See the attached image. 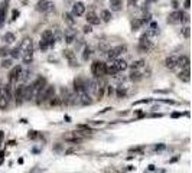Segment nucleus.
I'll use <instances>...</instances> for the list:
<instances>
[{"mask_svg": "<svg viewBox=\"0 0 192 173\" xmlns=\"http://www.w3.org/2000/svg\"><path fill=\"white\" fill-rule=\"evenodd\" d=\"M126 51H127V46H126V45H119V46L110 48V49L107 51V56H109V59L114 61V59H117V56H120V55L124 53Z\"/></svg>", "mask_w": 192, "mask_h": 173, "instance_id": "20e7f679", "label": "nucleus"}, {"mask_svg": "<svg viewBox=\"0 0 192 173\" xmlns=\"http://www.w3.org/2000/svg\"><path fill=\"white\" fill-rule=\"evenodd\" d=\"M129 5L132 6V5H136V0H129Z\"/></svg>", "mask_w": 192, "mask_h": 173, "instance_id": "c03bdc74", "label": "nucleus"}, {"mask_svg": "<svg viewBox=\"0 0 192 173\" xmlns=\"http://www.w3.org/2000/svg\"><path fill=\"white\" fill-rule=\"evenodd\" d=\"M20 72H22V67H19V65L13 67V68L10 69V74H9V79H10V82H16V81H19V78H20Z\"/></svg>", "mask_w": 192, "mask_h": 173, "instance_id": "9b49d317", "label": "nucleus"}, {"mask_svg": "<svg viewBox=\"0 0 192 173\" xmlns=\"http://www.w3.org/2000/svg\"><path fill=\"white\" fill-rule=\"evenodd\" d=\"M64 20H65L68 25H71V26H74V25H75V22H77V19H75L71 13H68V12L64 13Z\"/></svg>", "mask_w": 192, "mask_h": 173, "instance_id": "b1692460", "label": "nucleus"}, {"mask_svg": "<svg viewBox=\"0 0 192 173\" xmlns=\"http://www.w3.org/2000/svg\"><path fill=\"white\" fill-rule=\"evenodd\" d=\"M110 6H111V10L119 12V10H121L123 2H121V0H110Z\"/></svg>", "mask_w": 192, "mask_h": 173, "instance_id": "5701e85b", "label": "nucleus"}, {"mask_svg": "<svg viewBox=\"0 0 192 173\" xmlns=\"http://www.w3.org/2000/svg\"><path fill=\"white\" fill-rule=\"evenodd\" d=\"M98 48H100V51H103V52H107V51L110 49V45H109L107 40H101V42L98 43Z\"/></svg>", "mask_w": 192, "mask_h": 173, "instance_id": "c85d7f7f", "label": "nucleus"}, {"mask_svg": "<svg viewBox=\"0 0 192 173\" xmlns=\"http://www.w3.org/2000/svg\"><path fill=\"white\" fill-rule=\"evenodd\" d=\"M91 30H93V29H91L90 25H85V26H84V32H85V33H90Z\"/></svg>", "mask_w": 192, "mask_h": 173, "instance_id": "58836bf2", "label": "nucleus"}, {"mask_svg": "<svg viewBox=\"0 0 192 173\" xmlns=\"http://www.w3.org/2000/svg\"><path fill=\"white\" fill-rule=\"evenodd\" d=\"M64 56H65V58L68 59V62H70V65H71V67H78V62H77L75 53H74L72 51L65 49V51H64Z\"/></svg>", "mask_w": 192, "mask_h": 173, "instance_id": "f8f14e48", "label": "nucleus"}, {"mask_svg": "<svg viewBox=\"0 0 192 173\" xmlns=\"http://www.w3.org/2000/svg\"><path fill=\"white\" fill-rule=\"evenodd\" d=\"M15 98H16V104H22L25 101V85H19L16 88Z\"/></svg>", "mask_w": 192, "mask_h": 173, "instance_id": "9d476101", "label": "nucleus"}, {"mask_svg": "<svg viewBox=\"0 0 192 173\" xmlns=\"http://www.w3.org/2000/svg\"><path fill=\"white\" fill-rule=\"evenodd\" d=\"M117 95H119V98L124 97V95H126V90H124V88H121V86H120V88L117 90Z\"/></svg>", "mask_w": 192, "mask_h": 173, "instance_id": "c9c22d12", "label": "nucleus"}, {"mask_svg": "<svg viewBox=\"0 0 192 173\" xmlns=\"http://www.w3.org/2000/svg\"><path fill=\"white\" fill-rule=\"evenodd\" d=\"M189 5H191L189 0H185V7H186V9H189Z\"/></svg>", "mask_w": 192, "mask_h": 173, "instance_id": "79ce46f5", "label": "nucleus"}, {"mask_svg": "<svg viewBox=\"0 0 192 173\" xmlns=\"http://www.w3.org/2000/svg\"><path fill=\"white\" fill-rule=\"evenodd\" d=\"M144 65H146V63H144V61H142V59H140V61H136V62H133V63H132V68L139 71L140 68H143V67H144Z\"/></svg>", "mask_w": 192, "mask_h": 173, "instance_id": "7c9ffc66", "label": "nucleus"}, {"mask_svg": "<svg viewBox=\"0 0 192 173\" xmlns=\"http://www.w3.org/2000/svg\"><path fill=\"white\" fill-rule=\"evenodd\" d=\"M45 84H46V79H45L44 77L36 78V81L32 84V88H33L35 94H38V92H40L42 90H44V88H45Z\"/></svg>", "mask_w": 192, "mask_h": 173, "instance_id": "6e6552de", "label": "nucleus"}, {"mask_svg": "<svg viewBox=\"0 0 192 173\" xmlns=\"http://www.w3.org/2000/svg\"><path fill=\"white\" fill-rule=\"evenodd\" d=\"M178 78H179L181 81H183V82H189V79H191V77H189V68H188V69H182V71L178 74Z\"/></svg>", "mask_w": 192, "mask_h": 173, "instance_id": "4be33fe9", "label": "nucleus"}, {"mask_svg": "<svg viewBox=\"0 0 192 173\" xmlns=\"http://www.w3.org/2000/svg\"><path fill=\"white\" fill-rule=\"evenodd\" d=\"M19 49H20V52H22V53H25L28 51H33V42H32V39L30 38H25L22 40V43L19 45Z\"/></svg>", "mask_w": 192, "mask_h": 173, "instance_id": "0eeeda50", "label": "nucleus"}, {"mask_svg": "<svg viewBox=\"0 0 192 173\" xmlns=\"http://www.w3.org/2000/svg\"><path fill=\"white\" fill-rule=\"evenodd\" d=\"M90 56H91V48L90 46H84V49H82V59L88 61Z\"/></svg>", "mask_w": 192, "mask_h": 173, "instance_id": "cd10ccee", "label": "nucleus"}, {"mask_svg": "<svg viewBox=\"0 0 192 173\" xmlns=\"http://www.w3.org/2000/svg\"><path fill=\"white\" fill-rule=\"evenodd\" d=\"M38 95V102H40V101H48V100H51V98H54V95H55V86L54 85H48V86H45L44 90H42L40 92H38L36 94Z\"/></svg>", "mask_w": 192, "mask_h": 173, "instance_id": "f03ea898", "label": "nucleus"}, {"mask_svg": "<svg viewBox=\"0 0 192 173\" xmlns=\"http://www.w3.org/2000/svg\"><path fill=\"white\" fill-rule=\"evenodd\" d=\"M2 40L6 43V45H10V43H13V42L16 40V36H15L12 32H7V33H5V35H3Z\"/></svg>", "mask_w": 192, "mask_h": 173, "instance_id": "412c9836", "label": "nucleus"}, {"mask_svg": "<svg viewBox=\"0 0 192 173\" xmlns=\"http://www.w3.org/2000/svg\"><path fill=\"white\" fill-rule=\"evenodd\" d=\"M36 10L44 12V13L52 12V10H54V3L49 2V0H39V2L36 3Z\"/></svg>", "mask_w": 192, "mask_h": 173, "instance_id": "39448f33", "label": "nucleus"}, {"mask_svg": "<svg viewBox=\"0 0 192 173\" xmlns=\"http://www.w3.org/2000/svg\"><path fill=\"white\" fill-rule=\"evenodd\" d=\"M42 40H44V42H46V43H49L52 39H55V36H54V32L51 30V29H46V30H44V32H42ZM49 46V45H48Z\"/></svg>", "mask_w": 192, "mask_h": 173, "instance_id": "aec40b11", "label": "nucleus"}, {"mask_svg": "<svg viewBox=\"0 0 192 173\" xmlns=\"http://www.w3.org/2000/svg\"><path fill=\"white\" fill-rule=\"evenodd\" d=\"M113 65H114V68L120 72V71H126L127 68H129V63H127L124 59H114L113 61Z\"/></svg>", "mask_w": 192, "mask_h": 173, "instance_id": "2eb2a0df", "label": "nucleus"}, {"mask_svg": "<svg viewBox=\"0 0 192 173\" xmlns=\"http://www.w3.org/2000/svg\"><path fill=\"white\" fill-rule=\"evenodd\" d=\"M142 25H143V23H142L140 19H134V20L132 22V29H133V30H137V29H140Z\"/></svg>", "mask_w": 192, "mask_h": 173, "instance_id": "2f4dec72", "label": "nucleus"}, {"mask_svg": "<svg viewBox=\"0 0 192 173\" xmlns=\"http://www.w3.org/2000/svg\"><path fill=\"white\" fill-rule=\"evenodd\" d=\"M17 15H19V10H13V13H12V20H15V19L17 17Z\"/></svg>", "mask_w": 192, "mask_h": 173, "instance_id": "ea45409f", "label": "nucleus"}, {"mask_svg": "<svg viewBox=\"0 0 192 173\" xmlns=\"http://www.w3.org/2000/svg\"><path fill=\"white\" fill-rule=\"evenodd\" d=\"M165 67L169 68V69H175L178 67V56L172 55V56H168L165 59Z\"/></svg>", "mask_w": 192, "mask_h": 173, "instance_id": "ddd939ff", "label": "nucleus"}, {"mask_svg": "<svg viewBox=\"0 0 192 173\" xmlns=\"http://www.w3.org/2000/svg\"><path fill=\"white\" fill-rule=\"evenodd\" d=\"M87 22H88V25L91 26V25H98L100 23V17L97 16V13L95 12H88L87 13Z\"/></svg>", "mask_w": 192, "mask_h": 173, "instance_id": "f3484780", "label": "nucleus"}, {"mask_svg": "<svg viewBox=\"0 0 192 173\" xmlns=\"http://www.w3.org/2000/svg\"><path fill=\"white\" fill-rule=\"evenodd\" d=\"M152 40L149 39V36L144 33V35H142L140 36V39H139V51L140 52H149L152 49Z\"/></svg>", "mask_w": 192, "mask_h": 173, "instance_id": "7ed1b4c3", "label": "nucleus"}, {"mask_svg": "<svg viewBox=\"0 0 192 173\" xmlns=\"http://www.w3.org/2000/svg\"><path fill=\"white\" fill-rule=\"evenodd\" d=\"M78 102L82 105H90L93 102V100L88 92H81V94H78Z\"/></svg>", "mask_w": 192, "mask_h": 173, "instance_id": "dca6fc26", "label": "nucleus"}, {"mask_svg": "<svg viewBox=\"0 0 192 173\" xmlns=\"http://www.w3.org/2000/svg\"><path fill=\"white\" fill-rule=\"evenodd\" d=\"M10 53V49H9V46H2V48H0V56H2V58H6L7 55Z\"/></svg>", "mask_w": 192, "mask_h": 173, "instance_id": "473e14b6", "label": "nucleus"}, {"mask_svg": "<svg viewBox=\"0 0 192 173\" xmlns=\"http://www.w3.org/2000/svg\"><path fill=\"white\" fill-rule=\"evenodd\" d=\"M48 48H49V46H48V43H46V42H44V40H40V49H42V51H46Z\"/></svg>", "mask_w": 192, "mask_h": 173, "instance_id": "4c0bfd02", "label": "nucleus"}, {"mask_svg": "<svg viewBox=\"0 0 192 173\" xmlns=\"http://www.w3.org/2000/svg\"><path fill=\"white\" fill-rule=\"evenodd\" d=\"M105 71H107V65L104 62H100V61H94L93 65H91V72L95 78H100V77H104L105 75Z\"/></svg>", "mask_w": 192, "mask_h": 173, "instance_id": "f257e3e1", "label": "nucleus"}, {"mask_svg": "<svg viewBox=\"0 0 192 173\" xmlns=\"http://www.w3.org/2000/svg\"><path fill=\"white\" fill-rule=\"evenodd\" d=\"M111 12L110 10H107V9H104V10H101V19L104 20V22H110L111 20Z\"/></svg>", "mask_w": 192, "mask_h": 173, "instance_id": "a878e982", "label": "nucleus"}, {"mask_svg": "<svg viewBox=\"0 0 192 173\" xmlns=\"http://www.w3.org/2000/svg\"><path fill=\"white\" fill-rule=\"evenodd\" d=\"M36 137V131H30L29 133V139H35Z\"/></svg>", "mask_w": 192, "mask_h": 173, "instance_id": "a19ab883", "label": "nucleus"}, {"mask_svg": "<svg viewBox=\"0 0 192 173\" xmlns=\"http://www.w3.org/2000/svg\"><path fill=\"white\" fill-rule=\"evenodd\" d=\"M12 67V59H3L2 61V68H10Z\"/></svg>", "mask_w": 192, "mask_h": 173, "instance_id": "f704fd0d", "label": "nucleus"}, {"mask_svg": "<svg viewBox=\"0 0 192 173\" xmlns=\"http://www.w3.org/2000/svg\"><path fill=\"white\" fill-rule=\"evenodd\" d=\"M142 72L140 71H137V69H133L132 71V74H130V79L132 81H139V79H142Z\"/></svg>", "mask_w": 192, "mask_h": 173, "instance_id": "bb28decb", "label": "nucleus"}, {"mask_svg": "<svg viewBox=\"0 0 192 173\" xmlns=\"http://www.w3.org/2000/svg\"><path fill=\"white\" fill-rule=\"evenodd\" d=\"M191 30H189V28L186 26L185 29H183V36H185V39H189V36H191V33H189Z\"/></svg>", "mask_w": 192, "mask_h": 173, "instance_id": "e433bc0d", "label": "nucleus"}, {"mask_svg": "<svg viewBox=\"0 0 192 173\" xmlns=\"http://www.w3.org/2000/svg\"><path fill=\"white\" fill-rule=\"evenodd\" d=\"M178 67H181L182 69H188L189 68V58L185 55L178 56Z\"/></svg>", "mask_w": 192, "mask_h": 173, "instance_id": "6ab92c4d", "label": "nucleus"}, {"mask_svg": "<svg viewBox=\"0 0 192 173\" xmlns=\"http://www.w3.org/2000/svg\"><path fill=\"white\" fill-rule=\"evenodd\" d=\"M155 149H156V150H162V149H165V146H156Z\"/></svg>", "mask_w": 192, "mask_h": 173, "instance_id": "37998d69", "label": "nucleus"}, {"mask_svg": "<svg viewBox=\"0 0 192 173\" xmlns=\"http://www.w3.org/2000/svg\"><path fill=\"white\" fill-rule=\"evenodd\" d=\"M12 58H15V59H17L19 56H22V52H20V49H19V46H16L15 49H12L10 51V53H9Z\"/></svg>", "mask_w": 192, "mask_h": 173, "instance_id": "c756f323", "label": "nucleus"}, {"mask_svg": "<svg viewBox=\"0 0 192 173\" xmlns=\"http://www.w3.org/2000/svg\"><path fill=\"white\" fill-rule=\"evenodd\" d=\"M7 3H9V0H5V2L0 5V28L3 26L5 19H6V7H7Z\"/></svg>", "mask_w": 192, "mask_h": 173, "instance_id": "a211bd4d", "label": "nucleus"}, {"mask_svg": "<svg viewBox=\"0 0 192 173\" xmlns=\"http://www.w3.org/2000/svg\"><path fill=\"white\" fill-rule=\"evenodd\" d=\"M183 12L181 10H176V12H172L169 16H168V22L169 23H181V22L183 20Z\"/></svg>", "mask_w": 192, "mask_h": 173, "instance_id": "423d86ee", "label": "nucleus"}, {"mask_svg": "<svg viewBox=\"0 0 192 173\" xmlns=\"http://www.w3.org/2000/svg\"><path fill=\"white\" fill-rule=\"evenodd\" d=\"M84 13H85V5H84L82 2H78V3H75V5L72 6V12H71V15H72L74 17L82 16Z\"/></svg>", "mask_w": 192, "mask_h": 173, "instance_id": "1a4fd4ad", "label": "nucleus"}, {"mask_svg": "<svg viewBox=\"0 0 192 173\" xmlns=\"http://www.w3.org/2000/svg\"><path fill=\"white\" fill-rule=\"evenodd\" d=\"M77 38V32L74 29H67L65 33H64V39H65V42L68 43V45H71V43L75 40Z\"/></svg>", "mask_w": 192, "mask_h": 173, "instance_id": "4468645a", "label": "nucleus"}, {"mask_svg": "<svg viewBox=\"0 0 192 173\" xmlns=\"http://www.w3.org/2000/svg\"><path fill=\"white\" fill-rule=\"evenodd\" d=\"M7 105H9V101L5 97H0V110H6Z\"/></svg>", "mask_w": 192, "mask_h": 173, "instance_id": "72a5a7b5", "label": "nucleus"}, {"mask_svg": "<svg viewBox=\"0 0 192 173\" xmlns=\"http://www.w3.org/2000/svg\"><path fill=\"white\" fill-rule=\"evenodd\" d=\"M22 59H23L25 63H30L32 59H33V51H28V52L22 53Z\"/></svg>", "mask_w": 192, "mask_h": 173, "instance_id": "393cba45", "label": "nucleus"}]
</instances>
